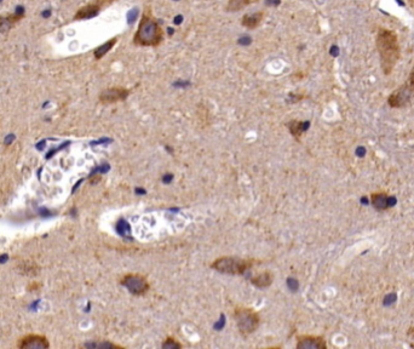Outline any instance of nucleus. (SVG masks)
I'll list each match as a JSON object with an SVG mask.
<instances>
[{
  "label": "nucleus",
  "mask_w": 414,
  "mask_h": 349,
  "mask_svg": "<svg viewBox=\"0 0 414 349\" xmlns=\"http://www.w3.org/2000/svg\"><path fill=\"white\" fill-rule=\"evenodd\" d=\"M375 46L380 58V66L385 75L391 74L400 59V44L394 30L380 28L375 38Z\"/></svg>",
  "instance_id": "obj_1"
},
{
  "label": "nucleus",
  "mask_w": 414,
  "mask_h": 349,
  "mask_svg": "<svg viewBox=\"0 0 414 349\" xmlns=\"http://www.w3.org/2000/svg\"><path fill=\"white\" fill-rule=\"evenodd\" d=\"M164 39V32L150 15H143L133 42L138 46H158Z\"/></svg>",
  "instance_id": "obj_2"
},
{
  "label": "nucleus",
  "mask_w": 414,
  "mask_h": 349,
  "mask_svg": "<svg viewBox=\"0 0 414 349\" xmlns=\"http://www.w3.org/2000/svg\"><path fill=\"white\" fill-rule=\"evenodd\" d=\"M251 267H252L251 261L234 258V257H222L212 263L213 269H217L220 273H228V274H243Z\"/></svg>",
  "instance_id": "obj_3"
},
{
  "label": "nucleus",
  "mask_w": 414,
  "mask_h": 349,
  "mask_svg": "<svg viewBox=\"0 0 414 349\" xmlns=\"http://www.w3.org/2000/svg\"><path fill=\"white\" fill-rule=\"evenodd\" d=\"M235 319L239 331L243 336L252 333L259 325V316L251 309H237L235 311Z\"/></svg>",
  "instance_id": "obj_4"
},
{
  "label": "nucleus",
  "mask_w": 414,
  "mask_h": 349,
  "mask_svg": "<svg viewBox=\"0 0 414 349\" xmlns=\"http://www.w3.org/2000/svg\"><path fill=\"white\" fill-rule=\"evenodd\" d=\"M414 95V87H412L408 81L404 82L402 86H400L396 91H394L388 99V103L392 107V108H402L406 104H408V102L412 99V97Z\"/></svg>",
  "instance_id": "obj_5"
},
{
  "label": "nucleus",
  "mask_w": 414,
  "mask_h": 349,
  "mask_svg": "<svg viewBox=\"0 0 414 349\" xmlns=\"http://www.w3.org/2000/svg\"><path fill=\"white\" fill-rule=\"evenodd\" d=\"M121 284L133 295H144L148 289L149 284L148 281L142 276V275H136V274H128L121 279Z\"/></svg>",
  "instance_id": "obj_6"
},
{
  "label": "nucleus",
  "mask_w": 414,
  "mask_h": 349,
  "mask_svg": "<svg viewBox=\"0 0 414 349\" xmlns=\"http://www.w3.org/2000/svg\"><path fill=\"white\" fill-rule=\"evenodd\" d=\"M17 346L21 349H44L47 348L50 344L47 338L41 335H28L21 338Z\"/></svg>",
  "instance_id": "obj_7"
},
{
  "label": "nucleus",
  "mask_w": 414,
  "mask_h": 349,
  "mask_svg": "<svg viewBox=\"0 0 414 349\" xmlns=\"http://www.w3.org/2000/svg\"><path fill=\"white\" fill-rule=\"evenodd\" d=\"M128 96V91L124 87H112L108 90H104L99 95V101L103 104H110L119 101H124Z\"/></svg>",
  "instance_id": "obj_8"
},
{
  "label": "nucleus",
  "mask_w": 414,
  "mask_h": 349,
  "mask_svg": "<svg viewBox=\"0 0 414 349\" xmlns=\"http://www.w3.org/2000/svg\"><path fill=\"white\" fill-rule=\"evenodd\" d=\"M297 348L303 349H323L326 348V342L322 337H313V336H305L300 337L298 339Z\"/></svg>",
  "instance_id": "obj_9"
},
{
  "label": "nucleus",
  "mask_w": 414,
  "mask_h": 349,
  "mask_svg": "<svg viewBox=\"0 0 414 349\" xmlns=\"http://www.w3.org/2000/svg\"><path fill=\"white\" fill-rule=\"evenodd\" d=\"M101 10L98 5L96 4H90V5H86L84 7H81L79 11L75 14L74 16V19H89V18H92L95 16H97Z\"/></svg>",
  "instance_id": "obj_10"
},
{
  "label": "nucleus",
  "mask_w": 414,
  "mask_h": 349,
  "mask_svg": "<svg viewBox=\"0 0 414 349\" xmlns=\"http://www.w3.org/2000/svg\"><path fill=\"white\" fill-rule=\"evenodd\" d=\"M273 283V275L269 271H264L252 279V284L257 287H268Z\"/></svg>",
  "instance_id": "obj_11"
},
{
  "label": "nucleus",
  "mask_w": 414,
  "mask_h": 349,
  "mask_svg": "<svg viewBox=\"0 0 414 349\" xmlns=\"http://www.w3.org/2000/svg\"><path fill=\"white\" fill-rule=\"evenodd\" d=\"M372 204L378 210H385L389 205L388 194L386 193H373L372 194Z\"/></svg>",
  "instance_id": "obj_12"
},
{
  "label": "nucleus",
  "mask_w": 414,
  "mask_h": 349,
  "mask_svg": "<svg viewBox=\"0 0 414 349\" xmlns=\"http://www.w3.org/2000/svg\"><path fill=\"white\" fill-rule=\"evenodd\" d=\"M262 17H263V14H262V12L253 14V15H247V16H245V17L242 18V26H245V27L252 29V28L257 27V26L260 23Z\"/></svg>",
  "instance_id": "obj_13"
},
{
  "label": "nucleus",
  "mask_w": 414,
  "mask_h": 349,
  "mask_svg": "<svg viewBox=\"0 0 414 349\" xmlns=\"http://www.w3.org/2000/svg\"><path fill=\"white\" fill-rule=\"evenodd\" d=\"M309 122L306 121V122H302V121H292V122H290V130H291V132H292V135L293 136H296V137H299V136L302 135L305 130H308V127H309Z\"/></svg>",
  "instance_id": "obj_14"
},
{
  "label": "nucleus",
  "mask_w": 414,
  "mask_h": 349,
  "mask_svg": "<svg viewBox=\"0 0 414 349\" xmlns=\"http://www.w3.org/2000/svg\"><path fill=\"white\" fill-rule=\"evenodd\" d=\"M116 42V39L114 38V39H112V40H109V41H107L105 44H103V45H101V46H98L96 50H95V58L96 59H99V58H102L113 46H114V44Z\"/></svg>",
  "instance_id": "obj_15"
},
{
  "label": "nucleus",
  "mask_w": 414,
  "mask_h": 349,
  "mask_svg": "<svg viewBox=\"0 0 414 349\" xmlns=\"http://www.w3.org/2000/svg\"><path fill=\"white\" fill-rule=\"evenodd\" d=\"M14 26L12 19L9 16H0V33H6Z\"/></svg>",
  "instance_id": "obj_16"
},
{
  "label": "nucleus",
  "mask_w": 414,
  "mask_h": 349,
  "mask_svg": "<svg viewBox=\"0 0 414 349\" xmlns=\"http://www.w3.org/2000/svg\"><path fill=\"white\" fill-rule=\"evenodd\" d=\"M116 229H118L119 234H121L122 236H128L130 233H131V227L130 224L124 221V219H120L118 222V226H116Z\"/></svg>",
  "instance_id": "obj_17"
},
{
  "label": "nucleus",
  "mask_w": 414,
  "mask_h": 349,
  "mask_svg": "<svg viewBox=\"0 0 414 349\" xmlns=\"http://www.w3.org/2000/svg\"><path fill=\"white\" fill-rule=\"evenodd\" d=\"M250 1L248 0H230L229 2V9L230 10H240L243 6H246Z\"/></svg>",
  "instance_id": "obj_18"
},
{
  "label": "nucleus",
  "mask_w": 414,
  "mask_h": 349,
  "mask_svg": "<svg viewBox=\"0 0 414 349\" xmlns=\"http://www.w3.org/2000/svg\"><path fill=\"white\" fill-rule=\"evenodd\" d=\"M162 347H164V348H168V349H171V348H180V344H179L178 342H176L173 338H167V339H166V342L162 344Z\"/></svg>",
  "instance_id": "obj_19"
},
{
  "label": "nucleus",
  "mask_w": 414,
  "mask_h": 349,
  "mask_svg": "<svg viewBox=\"0 0 414 349\" xmlns=\"http://www.w3.org/2000/svg\"><path fill=\"white\" fill-rule=\"evenodd\" d=\"M86 347H107V348H118V346H114L112 343H87Z\"/></svg>",
  "instance_id": "obj_20"
},
{
  "label": "nucleus",
  "mask_w": 414,
  "mask_h": 349,
  "mask_svg": "<svg viewBox=\"0 0 414 349\" xmlns=\"http://www.w3.org/2000/svg\"><path fill=\"white\" fill-rule=\"evenodd\" d=\"M287 285H288V287L291 289L292 291H296L297 289H298V281H297L296 279H288L287 280Z\"/></svg>",
  "instance_id": "obj_21"
},
{
  "label": "nucleus",
  "mask_w": 414,
  "mask_h": 349,
  "mask_svg": "<svg viewBox=\"0 0 414 349\" xmlns=\"http://www.w3.org/2000/svg\"><path fill=\"white\" fill-rule=\"evenodd\" d=\"M224 326V315H220V320L218 321V324L215 325V329L216 330H220L222 327Z\"/></svg>",
  "instance_id": "obj_22"
},
{
  "label": "nucleus",
  "mask_w": 414,
  "mask_h": 349,
  "mask_svg": "<svg viewBox=\"0 0 414 349\" xmlns=\"http://www.w3.org/2000/svg\"><path fill=\"white\" fill-rule=\"evenodd\" d=\"M408 84L412 87H414V67L413 69H412V72H411V74H409V78H408Z\"/></svg>",
  "instance_id": "obj_23"
},
{
  "label": "nucleus",
  "mask_w": 414,
  "mask_h": 349,
  "mask_svg": "<svg viewBox=\"0 0 414 349\" xmlns=\"http://www.w3.org/2000/svg\"><path fill=\"white\" fill-rule=\"evenodd\" d=\"M172 177H173V176H172L171 174H167L166 176H165V177H164V179H162V181H164V182H170V181L172 179Z\"/></svg>",
  "instance_id": "obj_24"
},
{
  "label": "nucleus",
  "mask_w": 414,
  "mask_h": 349,
  "mask_svg": "<svg viewBox=\"0 0 414 349\" xmlns=\"http://www.w3.org/2000/svg\"><path fill=\"white\" fill-rule=\"evenodd\" d=\"M50 14H51L50 11H44V12H42V16H44V17H46V16L49 17V16H50Z\"/></svg>",
  "instance_id": "obj_25"
},
{
  "label": "nucleus",
  "mask_w": 414,
  "mask_h": 349,
  "mask_svg": "<svg viewBox=\"0 0 414 349\" xmlns=\"http://www.w3.org/2000/svg\"><path fill=\"white\" fill-rule=\"evenodd\" d=\"M1 1H2V0H0V2H1Z\"/></svg>",
  "instance_id": "obj_26"
}]
</instances>
